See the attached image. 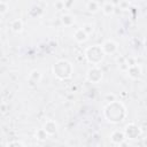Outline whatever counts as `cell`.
<instances>
[{
	"instance_id": "4",
	"label": "cell",
	"mask_w": 147,
	"mask_h": 147,
	"mask_svg": "<svg viewBox=\"0 0 147 147\" xmlns=\"http://www.w3.org/2000/svg\"><path fill=\"white\" fill-rule=\"evenodd\" d=\"M123 133H124L126 140H134V139L140 137L141 131L134 123H129V124L125 125V127L123 130Z\"/></svg>"
},
{
	"instance_id": "3",
	"label": "cell",
	"mask_w": 147,
	"mask_h": 147,
	"mask_svg": "<svg viewBox=\"0 0 147 147\" xmlns=\"http://www.w3.org/2000/svg\"><path fill=\"white\" fill-rule=\"evenodd\" d=\"M103 56H105V54L101 49V46H99V45L87 47L85 51V57H86L87 62L92 63L93 65H98L103 60Z\"/></svg>"
},
{
	"instance_id": "13",
	"label": "cell",
	"mask_w": 147,
	"mask_h": 147,
	"mask_svg": "<svg viewBox=\"0 0 147 147\" xmlns=\"http://www.w3.org/2000/svg\"><path fill=\"white\" fill-rule=\"evenodd\" d=\"M86 9H87L88 13L95 14V13L99 11L100 5H99V2L95 1V0H90V1H87V3H86Z\"/></svg>"
},
{
	"instance_id": "16",
	"label": "cell",
	"mask_w": 147,
	"mask_h": 147,
	"mask_svg": "<svg viewBox=\"0 0 147 147\" xmlns=\"http://www.w3.org/2000/svg\"><path fill=\"white\" fill-rule=\"evenodd\" d=\"M29 78H30V80H32L33 83H39L40 79H41V72H40L39 70L34 69V70H32V71L30 72Z\"/></svg>"
},
{
	"instance_id": "7",
	"label": "cell",
	"mask_w": 147,
	"mask_h": 147,
	"mask_svg": "<svg viewBox=\"0 0 147 147\" xmlns=\"http://www.w3.org/2000/svg\"><path fill=\"white\" fill-rule=\"evenodd\" d=\"M125 136L123 133V131H119V130H115L111 132L110 134V141L111 144L114 145H117V146H122V144L125 141Z\"/></svg>"
},
{
	"instance_id": "22",
	"label": "cell",
	"mask_w": 147,
	"mask_h": 147,
	"mask_svg": "<svg viewBox=\"0 0 147 147\" xmlns=\"http://www.w3.org/2000/svg\"><path fill=\"white\" fill-rule=\"evenodd\" d=\"M105 100H106L108 103H109V102H113V101L116 100V95H115L114 93H108V94L105 95Z\"/></svg>"
},
{
	"instance_id": "12",
	"label": "cell",
	"mask_w": 147,
	"mask_h": 147,
	"mask_svg": "<svg viewBox=\"0 0 147 147\" xmlns=\"http://www.w3.org/2000/svg\"><path fill=\"white\" fill-rule=\"evenodd\" d=\"M61 23L64 26H72L75 24V17L71 14H63L61 16Z\"/></svg>"
},
{
	"instance_id": "14",
	"label": "cell",
	"mask_w": 147,
	"mask_h": 147,
	"mask_svg": "<svg viewBox=\"0 0 147 147\" xmlns=\"http://www.w3.org/2000/svg\"><path fill=\"white\" fill-rule=\"evenodd\" d=\"M10 29H11L15 33L22 32V30H23V22H22V20H20V18L14 20V21L10 23Z\"/></svg>"
},
{
	"instance_id": "1",
	"label": "cell",
	"mask_w": 147,
	"mask_h": 147,
	"mask_svg": "<svg viewBox=\"0 0 147 147\" xmlns=\"http://www.w3.org/2000/svg\"><path fill=\"white\" fill-rule=\"evenodd\" d=\"M105 117L108 122L113 123V124H117L121 123L125 117H126V109L123 106V103L118 102L117 100L109 102L106 107H105Z\"/></svg>"
},
{
	"instance_id": "10",
	"label": "cell",
	"mask_w": 147,
	"mask_h": 147,
	"mask_svg": "<svg viewBox=\"0 0 147 147\" xmlns=\"http://www.w3.org/2000/svg\"><path fill=\"white\" fill-rule=\"evenodd\" d=\"M74 38H75V40H76L77 42L83 44V42H85V41L88 39V34H87L82 28H78V29L75 31V33H74Z\"/></svg>"
},
{
	"instance_id": "17",
	"label": "cell",
	"mask_w": 147,
	"mask_h": 147,
	"mask_svg": "<svg viewBox=\"0 0 147 147\" xmlns=\"http://www.w3.org/2000/svg\"><path fill=\"white\" fill-rule=\"evenodd\" d=\"M82 29H83L88 36H91V34L94 32V26H93L92 24H88V23H87V24H84V25L82 26Z\"/></svg>"
},
{
	"instance_id": "9",
	"label": "cell",
	"mask_w": 147,
	"mask_h": 147,
	"mask_svg": "<svg viewBox=\"0 0 147 147\" xmlns=\"http://www.w3.org/2000/svg\"><path fill=\"white\" fill-rule=\"evenodd\" d=\"M42 129L48 133V136H53V134H55L56 131H57V123H56L55 121H53V119H48V121L44 124Z\"/></svg>"
},
{
	"instance_id": "21",
	"label": "cell",
	"mask_w": 147,
	"mask_h": 147,
	"mask_svg": "<svg viewBox=\"0 0 147 147\" xmlns=\"http://www.w3.org/2000/svg\"><path fill=\"white\" fill-rule=\"evenodd\" d=\"M54 7H55V9H57V10L64 9V8H65V7H64V1H63V0H57V1H55Z\"/></svg>"
},
{
	"instance_id": "6",
	"label": "cell",
	"mask_w": 147,
	"mask_h": 147,
	"mask_svg": "<svg viewBox=\"0 0 147 147\" xmlns=\"http://www.w3.org/2000/svg\"><path fill=\"white\" fill-rule=\"evenodd\" d=\"M101 49L103 52V54H114L117 52L118 49V45L114 41V40H106L102 45H101Z\"/></svg>"
},
{
	"instance_id": "8",
	"label": "cell",
	"mask_w": 147,
	"mask_h": 147,
	"mask_svg": "<svg viewBox=\"0 0 147 147\" xmlns=\"http://www.w3.org/2000/svg\"><path fill=\"white\" fill-rule=\"evenodd\" d=\"M127 75H129V77L132 78V79H139V78L141 77L142 72H141V69H140V67L138 65V63L127 67Z\"/></svg>"
},
{
	"instance_id": "2",
	"label": "cell",
	"mask_w": 147,
	"mask_h": 147,
	"mask_svg": "<svg viewBox=\"0 0 147 147\" xmlns=\"http://www.w3.org/2000/svg\"><path fill=\"white\" fill-rule=\"evenodd\" d=\"M53 74L56 78L61 79V80H64V79H68L71 77L72 75V64L69 62V61H65V60H60L57 61L56 63L53 64Z\"/></svg>"
},
{
	"instance_id": "11",
	"label": "cell",
	"mask_w": 147,
	"mask_h": 147,
	"mask_svg": "<svg viewBox=\"0 0 147 147\" xmlns=\"http://www.w3.org/2000/svg\"><path fill=\"white\" fill-rule=\"evenodd\" d=\"M102 13L106 15V16H110L114 11H115V5L111 2V1H107L102 5Z\"/></svg>"
},
{
	"instance_id": "20",
	"label": "cell",
	"mask_w": 147,
	"mask_h": 147,
	"mask_svg": "<svg viewBox=\"0 0 147 147\" xmlns=\"http://www.w3.org/2000/svg\"><path fill=\"white\" fill-rule=\"evenodd\" d=\"M6 146H8V147H13V146H21V147H23V146H25V144L22 142V141H20V140H14V141L7 142Z\"/></svg>"
},
{
	"instance_id": "19",
	"label": "cell",
	"mask_w": 147,
	"mask_h": 147,
	"mask_svg": "<svg viewBox=\"0 0 147 147\" xmlns=\"http://www.w3.org/2000/svg\"><path fill=\"white\" fill-rule=\"evenodd\" d=\"M8 11V5L5 1H0V15H3Z\"/></svg>"
},
{
	"instance_id": "15",
	"label": "cell",
	"mask_w": 147,
	"mask_h": 147,
	"mask_svg": "<svg viewBox=\"0 0 147 147\" xmlns=\"http://www.w3.org/2000/svg\"><path fill=\"white\" fill-rule=\"evenodd\" d=\"M48 137H49L48 133H47L42 127L36 131V139L39 140V141H45V140L48 139Z\"/></svg>"
},
{
	"instance_id": "5",
	"label": "cell",
	"mask_w": 147,
	"mask_h": 147,
	"mask_svg": "<svg viewBox=\"0 0 147 147\" xmlns=\"http://www.w3.org/2000/svg\"><path fill=\"white\" fill-rule=\"evenodd\" d=\"M102 76H103V75H102L101 69L98 68L96 65L90 68V69L87 70V74H86V78H87V80L91 82V83H93V84H98V83H100L101 79H102Z\"/></svg>"
},
{
	"instance_id": "18",
	"label": "cell",
	"mask_w": 147,
	"mask_h": 147,
	"mask_svg": "<svg viewBox=\"0 0 147 147\" xmlns=\"http://www.w3.org/2000/svg\"><path fill=\"white\" fill-rule=\"evenodd\" d=\"M118 6H119L121 9L126 10V9H129V7H130V2H129V0H119Z\"/></svg>"
}]
</instances>
